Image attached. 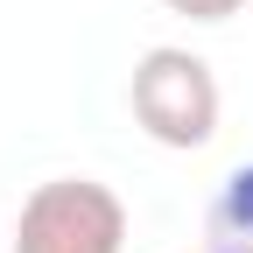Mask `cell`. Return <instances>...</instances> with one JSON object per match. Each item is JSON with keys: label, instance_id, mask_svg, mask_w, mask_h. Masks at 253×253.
<instances>
[{"label": "cell", "instance_id": "cell-4", "mask_svg": "<svg viewBox=\"0 0 253 253\" xmlns=\"http://www.w3.org/2000/svg\"><path fill=\"white\" fill-rule=\"evenodd\" d=\"M169 14H183V21H232L246 0H162Z\"/></svg>", "mask_w": 253, "mask_h": 253}, {"label": "cell", "instance_id": "cell-2", "mask_svg": "<svg viewBox=\"0 0 253 253\" xmlns=\"http://www.w3.org/2000/svg\"><path fill=\"white\" fill-rule=\"evenodd\" d=\"M120 246H126V204L120 190L91 176L36 183L14 218V253H120Z\"/></svg>", "mask_w": 253, "mask_h": 253}, {"label": "cell", "instance_id": "cell-1", "mask_svg": "<svg viewBox=\"0 0 253 253\" xmlns=\"http://www.w3.org/2000/svg\"><path fill=\"white\" fill-rule=\"evenodd\" d=\"M126 106H134L141 134L162 148H204L218 134V78L197 49H148L134 63V84H126Z\"/></svg>", "mask_w": 253, "mask_h": 253}, {"label": "cell", "instance_id": "cell-3", "mask_svg": "<svg viewBox=\"0 0 253 253\" xmlns=\"http://www.w3.org/2000/svg\"><path fill=\"white\" fill-rule=\"evenodd\" d=\"M204 253H253V162H239L204 211Z\"/></svg>", "mask_w": 253, "mask_h": 253}]
</instances>
